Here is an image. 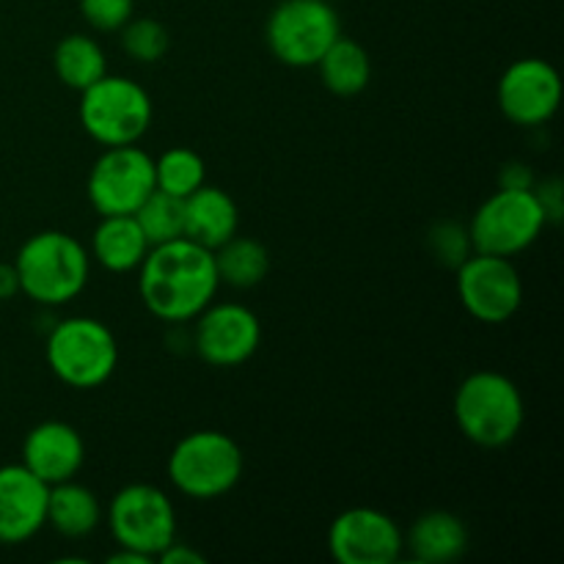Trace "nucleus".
Masks as SVG:
<instances>
[{
  "label": "nucleus",
  "instance_id": "1",
  "mask_svg": "<svg viewBox=\"0 0 564 564\" xmlns=\"http://www.w3.org/2000/svg\"><path fill=\"white\" fill-rule=\"evenodd\" d=\"M218 286L215 253L187 237L152 246L138 268L143 306L163 323L196 319L213 303Z\"/></svg>",
  "mask_w": 564,
  "mask_h": 564
},
{
  "label": "nucleus",
  "instance_id": "2",
  "mask_svg": "<svg viewBox=\"0 0 564 564\" xmlns=\"http://www.w3.org/2000/svg\"><path fill=\"white\" fill-rule=\"evenodd\" d=\"M20 292L42 306H64L88 284L91 257L86 246L66 231H39L28 237L14 257Z\"/></svg>",
  "mask_w": 564,
  "mask_h": 564
},
{
  "label": "nucleus",
  "instance_id": "3",
  "mask_svg": "<svg viewBox=\"0 0 564 564\" xmlns=\"http://www.w3.org/2000/svg\"><path fill=\"white\" fill-rule=\"evenodd\" d=\"M455 422L471 444L485 449L512 444L527 422L521 389L490 369L468 375L455 391Z\"/></svg>",
  "mask_w": 564,
  "mask_h": 564
},
{
  "label": "nucleus",
  "instance_id": "4",
  "mask_svg": "<svg viewBox=\"0 0 564 564\" xmlns=\"http://www.w3.org/2000/svg\"><path fill=\"white\" fill-rule=\"evenodd\" d=\"M242 449L220 430H196L169 455V479L182 496L213 501L229 494L242 477Z\"/></svg>",
  "mask_w": 564,
  "mask_h": 564
},
{
  "label": "nucleus",
  "instance_id": "5",
  "mask_svg": "<svg viewBox=\"0 0 564 564\" xmlns=\"http://www.w3.org/2000/svg\"><path fill=\"white\" fill-rule=\"evenodd\" d=\"M47 367L61 383L72 389H97L108 383L119 364L116 336L102 319H61L47 336Z\"/></svg>",
  "mask_w": 564,
  "mask_h": 564
},
{
  "label": "nucleus",
  "instance_id": "6",
  "mask_svg": "<svg viewBox=\"0 0 564 564\" xmlns=\"http://www.w3.org/2000/svg\"><path fill=\"white\" fill-rule=\"evenodd\" d=\"M80 124L102 147L138 143L152 124V97L141 83L119 75H102L80 91Z\"/></svg>",
  "mask_w": 564,
  "mask_h": 564
},
{
  "label": "nucleus",
  "instance_id": "7",
  "mask_svg": "<svg viewBox=\"0 0 564 564\" xmlns=\"http://www.w3.org/2000/svg\"><path fill=\"white\" fill-rule=\"evenodd\" d=\"M545 224H549V215H545L534 187L532 191L499 187L474 213L468 237H471V248L477 253L512 259L538 242Z\"/></svg>",
  "mask_w": 564,
  "mask_h": 564
},
{
  "label": "nucleus",
  "instance_id": "8",
  "mask_svg": "<svg viewBox=\"0 0 564 564\" xmlns=\"http://www.w3.org/2000/svg\"><path fill=\"white\" fill-rule=\"evenodd\" d=\"M341 36V20L328 0H281L268 17L264 39L281 64L308 69Z\"/></svg>",
  "mask_w": 564,
  "mask_h": 564
},
{
  "label": "nucleus",
  "instance_id": "9",
  "mask_svg": "<svg viewBox=\"0 0 564 564\" xmlns=\"http://www.w3.org/2000/svg\"><path fill=\"white\" fill-rule=\"evenodd\" d=\"M108 529L119 549L158 560L176 540V510L154 485H127L110 499Z\"/></svg>",
  "mask_w": 564,
  "mask_h": 564
},
{
  "label": "nucleus",
  "instance_id": "10",
  "mask_svg": "<svg viewBox=\"0 0 564 564\" xmlns=\"http://www.w3.org/2000/svg\"><path fill=\"white\" fill-rule=\"evenodd\" d=\"M154 191V158L135 143L105 147L88 174V202L99 218L132 215Z\"/></svg>",
  "mask_w": 564,
  "mask_h": 564
},
{
  "label": "nucleus",
  "instance_id": "11",
  "mask_svg": "<svg viewBox=\"0 0 564 564\" xmlns=\"http://www.w3.org/2000/svg\"><path fill=\"white\" fill-rule=\"evenodd\" d=\"M457 295L479 323L501 325L523 303V281L510 257L477 253L457 264Z\"/></svg>",
  "mask_w": 564,
  "mask_h": 564
},
{
  "label": "nucleus",
  "instance_id": "12",
  "mask_svg": "<svg viewBox=\"0 0 564 564\" xmlns=\"http://www.w3.org/2000/svg\"><path fill=\"white\" fill-rule=\"evenodd\" d=\"M328 549L339 564H394L405 551V534L386 512L352 507L330 523Z\"/></svg>",
  "mask_w": 564,
  "mask_h": 564
},
{
  "label": "nucleus",
  "instance_id": "13",
  "mask_svg": "<svg viewBox=\"0 0 564 564\" xmlns=\"http://www.w3.org/2000/svg\"><path fill=\"white\" fill-rule=\"evenodd\" d=\"M262 345V323L242 303H209L196 317L193 347L209 367H240Z\"/></svg>",
  "mask_w": 564,
  "mask_h": 564
},
{
  "label": "nucleus",
  "instance_id": "14",
  "mask_svg": "<svg viewBox=\"0 0 564 564\" xmlns=\"http://www.w3.org/2000/svg\"><path fill=\"white\" fill-rule=\"evenodd\" d=\"M560 72L545 58H518L499 80V108L512 124L540 127L560 110Z\"/></svg>",
  "mask_w": 564,
  "mask_h": 564
},
{
  "label": "nucleus",
  "instance_id": "15",
  "mask_svg": "<svg viewBox=\"0 0 564 564\" xmlns=\"http://www.w3.org/2000/svg\"><path fill=\"white\" fill-rule=\"evenodd\" d=\"M50 485L22 463L0 466V545H20L47 527Z\"/></svg>",
  "mask_w": 564,
  "mask_h": 564
},
{
  "label": "nucleus",
  "instance_id": "16",
  "mask_svg": "<svg viewBox=\"0 0 564 564\" xmlns=\"http://www.w3.org/2000/svg\"><path fill=\"white\" fill-rule=\"evenodd\" d=\"M86 460L80 433L66 422H42L22 441V466L42 482L58 485L75 479Z\"/></svg>",
  "mask_w": 564,
  "mask_h": 564
},
{
  "label": "nucleus",
  "instance_id": "17",
  "mask_svg": "<svg viewBox=\"0 0 564 564\" xmlns=\"http://www.w3.org/2000/svg\"><path fill=\"white\" fill-rule=\"evenodd\" d=\"M237 226H240V209L224 187L204 182L185 198V237L202 248L209 251L220 248L237 235Z\"/></svg>",
  "mask_w": 564,
  "mask_h": 564
},
{
  "label": "nucleus",
  "instance_id": "18",
  "mask_svg": "<svg viewBox=\"0 0 564 564\" xmlns=\"http://www.w3.org/2000/svg\"><path fill=\"white\" fill-rule=\"evenodd\" d=\"M405 549H411L413 560L424 564L455 562L466 554L468 529L455 512H424L413 521L411 532L405 534Z\"/></svg>",
  "mask_w": 564,
  "mask_h": 564
},
{
  "label": "nucleus",
  "instance_id": "19",
  "mask_svg": "<svg viewBox=\"0 0 564 564\" xmlns=\"http://www.w3.org/2000/svg\"><path fill=\"white\" fill-rule=\"evenodd\" d=\"M147 235L135 215H102L91 235V257L110 273H130L141 268L149 253Z\"/></svg>",
  "mask_w": 564,
  "mask_h": 564
},
{
  "label": "nucleus",
  "instance_id": "20",
  "mask_svg": "<svg viewBox=\"0 0 564 564\" xmlns=\"http://www.w3.org/2000/svg\"><path fill=\"white\" fill-rule=\"evenodd\" d=\"M102 523V505L86 485L66 479V482L50 485L47 496V527L69 540L88 538Z\"/></svg>",
  "mask_w": 564,
  "mask_h": 564
},
{
  "label": "nucleus",
  "instance_id": "21",
  "mask_svg": "<svg viewBox=\"0 0 564 564\" xmlns=\"http://www.w3.org/2000/svg\"><path fill=\"white\" fill-rule=\"evenodd\" d=\"M323 86L336 97H356L369 86L372 77V61L369 53L356 42V39L339 36L323 58L317 61Z\"/></svg>",
  "mask_w": 564,
  "mask_h": 564
},
{
  "label": "nucleus",
  "instance_id": "22",
  "mask_svg": "<svg viewBox=\"0 0 564 564\" xmlns=\"http://www.w3.org/2000/svg\"><path fill=\"white\" fill-rule=\"evenodd\" d=\"M53 66L58 80L75 91H86L99 77L108 75L105 50L99 47L97 39L83 36V33H69L61 39L53 53Z\"/></svg>",
  "mask_w": 564,
  "mask_h": 564
},
{
  "label": "nucleus",
  "instance_id": "23",
  "mask_svg": "<svg viewBox=\"0 0 564 564\" xmlns=\"http://www.w3.org/2000/svg\"><path fill=\"white\" fill-rule=\"evenodd\" d=\"M213 253L220 284H229L235 290H251L268 279L270 253L259 240L235 235Z\"/></svg>",
  "mask_w": 564,
  "mask_h": 564
},
{
  "label": "nucleus",
  "instance_id": "24",
  "mask_svg": "<svg viewBox=\"0 0 564 564\" xmlns=\"http://www.w3.org/2000/svg\"><path fill=\"white\" fill-rule=\"evenodd\" d=\"M154 182H158V191L187 198L207 182V169L193 149L174 147L154 160Z\"/></svg>",
  "mask_w": 564,
  "mask_h": 564
},
{
  "label": "nucleus",
  "instance_id": "25",
  "mask_svg": "<svg viewBox=\"0 0 564 564\" xmlns=\"http://www.w3.org/2000/svg\"><path fill=\"white\" fill-rule=\"evenodd\" d=\"M132 215H135L138 226L147 235L149 246L185 237V198L154 191Z\"/></svg>",
  "mask_w": 564,
  "mask_h": 564
},
{
  "label": "nucleus",
  "instance_id": "26",
  "mask_svg": "<svg viewBox=\"0 0 564 564\" xmlns=\"http://www.w3.org/2000/svg\"><path fill=\"white\" fill-rule=\"evenodd\" d=\"M121 47L138 64H154L169 53L171 36L163 22L152 20V17H138V20L130 17L121 25Z\"/></svg>",
  "mask_w": 564,
  "mask_h": 564
},
{
  "label": "nucleus",
  "instance_id": "27",
  "mask_svg": "<svg viewBox=\"0 0 564 564\" xmlns=\"http://www.w3.org/2000/svg\"><path fill=\"white\" fill-rule=\"evenodd\" d=\"M430 246H433L438 262L446 264V268H457L463 259H468L474 253L468 229L460 224H452V220L433 226V231H430Z\"/></svg>",
  "mask_w": 564,
  "mask_h": 564
},
{
  "label": "nucleus",
  "instance_id": "28",
  "mask_svg": "<svg viewBox=\"0 0 564 564\" xmlns=\"http://www.w3.org/2000/svg\"><path fill=\"white\" fill-rule=\"evenodd\" d=\"M135 11V0H80V14L94 31H121Z\"/></svg>",
  "mask_w": 564,
  "mask_h": 564
},
{
  "label": "nucleus",
  "instance_id": "29",
  "mask_svg": "<svg viewBox=\"0 0 564 564\" xmlns=\"http://www.w3.org/2000/svg\"><path fill=\"white\" fill-rule=\"evenodd\" d=\"M534 185L538 182H534L532 169L527 163H510L499 174V187H507V191H532Z\"/></svg>",
  "mask_w": 564,
  "mask_h": 564
},
{
  "label": "nucleus",
  "instance_id": "30",
  "mask_svg": "<svg viewBox=\"0 0 564 564\" xmlns=\"http://www.w3.org/2000/svg\"><path fill=\"white\" fill-rule=\"evenodd\" d=\"M534 193H538L540 204H543L545 215H549V220H556L562 213V185L556 180H549L543 182V185H534Z\"/></svg>",
  "mask_w": 564,
  "mask_h": 564
},
{
  "label": "nucleus",
  "instance_id": "31",
  "mask_svg": "<svg viewBox=\"0 0 564 564\" xmlns=\"http://www.w3.org/2000/svg\"><path fill=\"white\" fill-rule=\"evenodd\" d=\"M158 562H163V564H202L204 556L198 554V551H193L191 545L174 540V543H171L169 549H165L163 554L158 556Z\"/></svg>",
  "mask_w": 564,
  "mask_h": 564
},
{
  "label": "nucleus",
  "instance_id": "32",
  "mask_svg": "<svg viewBox=\"0 0 564 564\" xmlns=\"http://www.w3.org/2000/svg\"><path fill=\"white\" fill-rule=\"evenodd\" d=\"M20 292V279H17L14 262H0V301H11Z\"/></svg>",
  "mask_w": 564,
  "mask_h": 564
},
{
  "label": "nucleus",
  "instance_id": "33",
  "mask_svg": "<svg viewBox=\"0 0 564 564\" xmlns=\"http://www.w3.org/2000/svg\"><path fill=\"white\" fill-rule=\"evenodd\" d=\"M110 564H149L152 560L143 554H138V551H130V549H119L113 556L108 560Z\"/></svg>",
  "mask_w": 564,
  "mask_h": 564
}]
</instances>
